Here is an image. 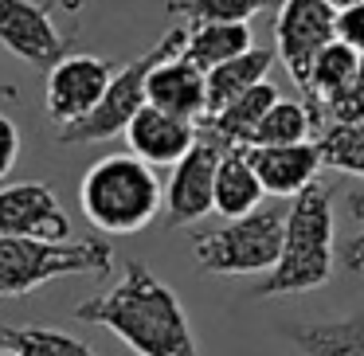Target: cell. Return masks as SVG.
<instances>
[{
    "mask_svg": "<svg viewBox=\"0 0 364 356\" xmlns=\"http://www.w3.org/2000/svg\"><path fill=\"white\" fill-rule=\"evenodd\" d=\"M114 247L106 239H0V298H28L67 274L110 270Z\"/></svg>",
    "mask_w": 364,
    "mask_h": 356,
    "instance_id": "277c9868",
    "label": "cell"
},
{
    "mask_svg": "<svg viewBox=\"0 0 364 356\" xmlns=\"http://www.w3.org/2000/svg\"><path fill=\"white\" fill-rule=\"evenodd\" d=\"M360 59L364 55H356V51L348 48V43H341V40L325 43V48L317 51L314 67H309V82H306V90H301V102L317 114V122L325 118V106L353 82Z\"/></svg>",
    "mask_w": 364,
    "mask_h": 356,
    "instance_id": "e0dca14e",
    "label": "cell"
},
{
    "mask_svg": "<svg viewBox=\"0 0 364 356\" xmlns=\"http://www.w3.org/2000/svg\"><path fill=\"white\" fill-rule=\"evenodd\" d=\"M337 40L348 43L356 55H364V4H353V9L337 12Z\"/></svg>",
    "mask_w": 364,
    "mask_h": 356,
    "instance_id": "4316f807",
    "label": "cell"
},
{
    "mask_svg": "<svg viewBox=\"0 0 364 356\" xmlns=\"http://www.w3.org/2000/svg\"><path fill=\"white\" fill-rule=\"evenodd\" d=\"M0 356H16V352H9V348H0Z\"/></svg>",
    "mask_w": 364,
    "mask_h": 356,
    "instance_id": "1f68e13d",
    "label": "cell"
},
{
    "mask_svg": "<svg viewBox=\"0 0 364 356\" xmlns=\"http://www.w3.org/2000/svg\"><path fill=\"white\" fill-rule=\"evenodd\" d=\"M0 348L16 356H95L87 340L51 325H9L0 321Z\"/></svg>",
    "mask_w": 364,
    "mask_h": 356,
    "instance_id": "44dd1931",
    "label": "cell"
},
{
    "mask_svg": "<svg viewBox=\"0 0 364 356\" xmlns=\"http://www.w3.org/2000/svg\"><path fill=\"white\" fill-rule=\"evenodd\" d=\"M200 141V126L188 118L165 114L157 106H145L126 129V145L145 165H176L192 145Z\"/></svg>",
    "mask_w": 364,
    "mask_h": 356,
    "instance_id": "4fadbf2b",
    "label": "cell"
},
{
    "mask_svg": "<svg viewBox=\"0 0 364 356\" xmlns=\"http://www.w3.org/2000/svg\"><path fill=\"white\" fill-rule=\"evenodd\" d=\"M274 55L278 51H267V48H251L247 55L231 59V63L208 71V118L220 110H228L235 98H243L247 90H255L259 82H267L270 67H274Z\"/></svg>",
    "mask_w": 364,
    "mask_h": 356,
    "instance_id": "ac0fdd59",
    "label": "cell"
},
{
    "mask_svg": "<svg viewBox=\"0 0 364 356\" xmlns=\"http://www.w3.org/2000/svg\"><path fill=\"white\" fill-rule=\"evenodd\" d=\"M255 173H259L267 196L278 200H294L317 184V173L325 168L321 161V145L317 141H301V145H270V149H247Z\"/></svg>",
    "mask_w": 364,
    "mask_h": 356,
    "instance_id": "7c38bea8",
    "label": "cell"
},
{
    "mask_svg": "<svg viewBox=\"0 0 364 356\" xmlns=\"http://www.w3.org/2000/svg\"><path fill=\"white\" fill-rule=\"evenodd\" d=\"M278 98H282V95H278V87L267 79V82H259L255 90H247L243 98H235L228 110L212 114V118L204 122V129L212 137H220L228 149H247L251 137H255V129H259V122L270 114V106H274Z\"/></svg>",
    "mask_w": 364,
    "mask_h": 356,
    "instance_id": "2e32d148",
    "label": "cell"
},
{
    "mask_svg": "<svg viewBox=\"0 0 364 356\" xmlns=\"http://www.w3.org/2000/svg\"><path fill=\"white\" fill-rule=\"evenodd\" d=\"M333 247H337V223H333V184H309L294 196L286 212V243L278 266L255 286L259 298H286V293L321 290L333 278Z\"/></svg>",
    "mask_w": 364,
    "mask_h": 356,
    "instance_id": "7a4b0ae2",
    "label": "cell"
},
{
    "mask_svg": "<svg viewBox=\"0 0 364 356\" xmlns=\"http://www.w3.org/2000/svg\"><path fill=\"white\" fill-rule=\"evenodd\" d=\"M184 43H188V24L168 28V32L157 40V48L145 51V55H137L134 63H126L118 75H114L110 90H106V98L98 102L95 114H87L82 122L59 129V141L63 145H102V141H110V137H126L129 122L149 106V75H153V67H157L161 59L181 55Z\"/></svg>",
    "mask_w": 364,
    "mask_h": 356,
    "instance_id": "8992f818",
    "label": "cell"
},
{
    "mask_svg": "<svg viewBox=\"0 0 364 356\" xmlns=\"http://www.w3.org/2000/svg\"><path fill=\"white\" fill-rule=\"evenodd\" d=\"M251 48H255L251 24H200V28H188V43H184L181 55L208 75L215 67L231 63V59L247 55Z\"/></svg>",
    "mask_w": 364,
    "mask_h": 356,
    "instance_id": "ffe728a7",
    "label": "cell"
},
{
    "mask_svg": "<svg viewBox=\"0 0 364 356\" xmlns=\"http://www.w3.org/2000/svg\"><path fill=\"white\" fill-rule=\"evenodd\" d=\"M79 207L102 235H137L165 212V184L141 157L110 153L87 168Z\"/></svg>",
    "mask_w": 364,
    "mask_h": 356,
    "instance_id": "3957f363",
    "label": "cell"
},
{
    "mask_svg": "<svg viewBox=\"0 0 364 356\" xmlns=\"http://www.w3.org/2000/svg\"><path fill=\"white\" fill-rule=\"evenodd\" d=\"M333 40H337V9L329 0H282L274 20V43L298 90H306L317 51Z\"/></svg>",
    "mask_w": 364,
    "mask_h": 356,
    "instance_id": "ba28073f",
    "label": "cell"
},
{
    "mask_svg": "<svg viewBox=\"0 0 364 356\" xmlns=\"http://www.w3.org/2000/svg\"><path fill=\"white\" fill-rule=\"evenodd\" d=\"M149 106L204 126L208 122V75L196 63H188L184 55L161 59L149 75Z\"/></svg>",
    "mask_w": 364,
    "mask_h": 356,
    "instance_id": "5bb4252c",
    "label": "cell"
},
{
    "mask_svg": "<svg viewBox=\"0 0 364 356\" xmlns=\"http://www.w3.org/2000/svg\"><path fill=\"white\" fill-rule=\"evenodd\" d=\"M16 161H20V129L12 118L0 114V180L16 168Z\"/></svg>",
    "mask_w": 364,
    "mask_h": 356,
    "instance_id": "83f0119b",
    "label": "cell"
},
{
    "mask_svg": "<svg viewBox=\"0 0 364 356\" xmlns=\"http://www.w3.org/2000/svg\"><path fill=\"white\" fill-rule=\"evenodd\" d=\"M0 98H4V102H16L20 90H16V87H9V82H0Z\"/></svg>",
    "mask_w": 364,
    "mask_h": 356,
    "instance_id": "f546056e",
    "label": "cell"
},
{
    "mask_svg": "<svg viewBox=\"0 0 364 356\" xmlns=\"http://www.w3.org/2000/svg\"><path fill=\"white\" fill-rule=\"evenodd\" d=\"M0 48L32 71H55L71 55V36L51 24V12L36 0H0Z\"/></svg>",
    "mask_w": 364,
    "mask_h": 356,
    "instance_id": "30bf717a",
    "label": "cell"
},
{
    "mask_svg": "<svg viewBox=\"0 0 364 356\" xmlns=\"http://www.w3.org/2000/svg\"><path fill=\"white\" fill-rule=\"evenodd\" d=\"M353 215L364 220V196H353ZM341 266H345L348 274H360L364 270V227L345 239V247H341Z\"/></svg>",
    "mask_w": 364,
    "mask_h": 356,
    "instance_id": "484cf974",
    "label": "cell"
},
{
    "mask_svg": "<svg viewBox=\"0 0 364 356\" xmlns=\"http://www.w3.org/2000/svg\"><path fill=\"white\" fill-rule=\"evenodd\" d=\"M317 129V114L306 102H294V98H278L270 106V114L259 122L251 145L247 149H270V145H301L309 141V134Z\"/></svg>",
    "mask_w": 364,
    "mask_h": 356,
    "instance_id": "7402d4cb",
    "label": "cell"
},
{
    "mask_svg": "<svg viewBox=\"0 0 364 356\" xmlns=\"http://www.w3.org/2000/svg\"><path fill=\"white\" fill-rule=\"evenodd\" d=\"M122 67L98 55H67L55 71H48V87H43V110L59 129L82 122L87 114L98 110L106 98L114 75Z\"/></svg>",
    "mask_w": 364,
    "mask_h": 356,
    "instance_id": "9c48e42d",
    "label": "cell"
},
{
    "mask_svg": "<svg viewBox=\"0 0 364 356\" xmlns=\"http://www.w3.org/2000/svg\"><path fill=\"white\" fill-rule=\"evenodd\" d=\"M301 356H364V309L329 321H301L290 329Z\"/></svg>",
    "mask_w": 364,
    "mask_h": 356,
    "instance_id": "d6986e66",
    "label": "cell"
},
{
    "mask_svg": "<svg viewBox=\"0 0 364 356\" xmlns=\"http://www.w3.org/2000/svg\"><path fill=\"white\" fill-rule=\"evenodd\" d=\"M75 317L110 329L137 356H200L176 290H168L145 262H126V274L110 290L79 301Z\"/></svg>",
    "mask_w": 364,
    "mask_h": 356,
    "instance_id": "6da1fadb",
    "label": "cell"
},
{
    "mask_svg": "<svg viewBox=\"0 0 364 356\" xmlns=\"http://www.w3.org/2000/svg\"><path fill=\"white\" fill-rule=\"evenodd\" d=\"M262 196H267V188H262L247 149H228L220 161V176H215V212L223 220H239V215L259 212Z\"/></svg>",
    "mask_w": 364,
    "mask_h": 356,
    "instance_id": "9a60e30c",
    "label": "cell"
},
{
    "mask_svg": "<svg viewBox=\"0 0 364 356\" xmlns=\"http://www.w3.org/2000/svg\"><path fill=\"white\" fill-rule=\"evenodd\" d=\"M329 4L341 12V9H353V4H364V0H329Z\"/></svg>",
    "mask_w": 364,
    "mask_h": 356,
    "instance_id": "4dcf8cb0",
    "label": "cell"
},
{
    "mask_svg": "<svg viewBox=\"0 0 364 356\" xmlns=\"http://www.w3.org/2000/svg\"><path fill=\"white\" fill-rule=\"evenodd\" d=\"M270 0H168V12L181 16L188 28L200 24H247L259 16Z\"/></svg>",
    "mask_w": 364,
    "mask_h": 356,
    "instance_id": "cb8c5ba5",
    "label": "cell"
},
{
    "mask_svg": "<svg viewBox=\"0 0 364 356\" xmlns=\"http://www.w3.org/2000/svg\"><path fill=\"white\" fill-rule=\"evenodd\" d=\"M325 168L345 176H364V122H329L317 137Z\"/></svg>",
    "mask_w": 364,
    "mask_h": 356,
    "instance_id": "603a6c76",
    "label": "cell"
},
{
    "mask_svg": "<svg viewBox=\"0 0 364 356\" xmlns=\"http://www.w3.org/2000/svg\"><path fill=\"white\" fill-rule=\"evenodd\" d=\"M228 145L212 137L200 126V141L173 165L165 188V220L168 227H188L200 223L208 212H215V176H220V161Z\"/></svg>",
    "mask_w": 364,
    "mask_h": 356,
    "instance_id": "52a82bcc",
    "label": "cell"
},
{
    "mask_svg": "<svg viewBox=\"0 0 364 356\" xmlns=\"http://www.w3.org/2000/svg\"><path fill=\"white\" fill-rule=\"evenodd\" d=\"M0 239H71V220L48 184H9L0 188Z\"/></svg>",
    "mask_w": 364,
    "mask_h": 356,
    "instance_id": "8fae6325",
    "label": "cell"
},
{
    "mask_svg": "<svg viewBox=\"0 0 364 356\" xmlns=\"http://www.w3.org/2000/svg\"><path fill=\"white\" fill-rule=\"evenodd\" d=\"M325 118L329 122H364V59L356 67L353 82L325 106Z\"/></svg>",
    "mask_w": 364,
    "mask_h": 356,
    "instance_id": "d4e9b609",
    "label": "cell"
},
{
    "mask_svg": "<svg viewBox=\"0 0 364 356\" xmlns=\"http://www.w3.org/2000/svg\"><path fill=\"white\" fill-rule=\"evenodd\" d=\"M55 4H59V9H63V12H71V16H79V12H82V4H87V0H55Z\"/></svg>",
    "mask_w": 364,
    "mask_h": 356,
    "instance_id": "f1b7e54d",
    "label": "cell"
},
{
    "mask_svg": "<svg viewBox=\"0 0 364 356\" xmlns=\"http://www.w3.org/2000/svg\"><path fill=\"white\" fill-rule=\"evenodd\" d=\"M286 212L290 207H259L220 227L196 231L192 259L208 274H270L282 259Z\"/></svg>",
    "mask_w": 364,
    "mask_h": 356,
    "instance_id": "5b68a950",
    "label": "cell"
}]
</instances>
